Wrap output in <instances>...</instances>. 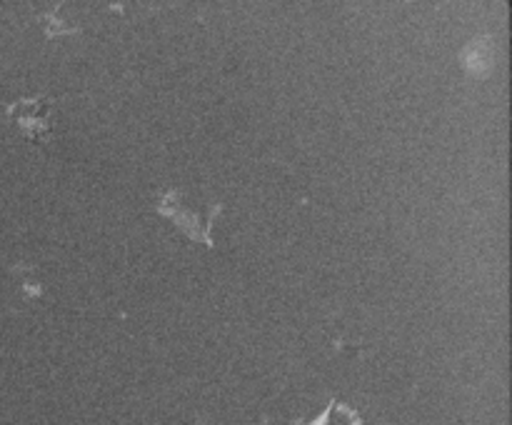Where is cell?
<instances>
[{
	"mask_svg": "<svg viewBox=\"0 0 512 425\" xmlns=\"http://www.w3.org/2000/svg\"><path fill=\"white\" fill-rule=\"evenodd\" d=\"M493 38L490 35H480L473 43H468L460 53V60H463V68L468 70L475 78H488L490 70L495 65V53H493Z\"/></svg>",
	"mask_w": 512,
	"mask_h": 425,
	"instance_id": "cell-3",
	"label": "cell"
},
{
	"mask_svg": "<svg viewBox=\"0 0 512 425\" xmlns=\"http://www.w3.org/2000/svg\"><path fill=\"white\" fill-rule=\"evenodd\" d=\"M60 103V98H48V95H38V98H25L20 103L10 105V118L18 123V128L23 130L25 138L40 140V143H48L53 128H50V120H53L55 105Z\"/></svg>",
	"mask_w": 512,
	"mask_h": 425,
	"instance_id": "cell-1",
	"label": "cell"
},
{
	"mask_svg": "<svg viewBox=\"0 0 512 425\" xmlns=\"http://www.w3.org/2000/svg\"><path fill=\"white\" fill-rule=\"evenodd\" d=\"M155 210H158L160 215H165V218H173V223L178 225L188 238L200 240V243H205L208 248H213V238H210V228H213V225L200 223L198 215L180 208V190H168V193L160 198V203L155 205Z\"/></svg>",
	"mask_w": 512,
	"mask_h": 425,
	"instance_id": "cell-2",
	"label": "cell"
},
{
	"mask_svg": "<svg viewBox=\"0 0 512 425\" xmlns=\"http://www.w3.org/2000/svg\"><path fill=\"white\" fill-rule=\"evenodd\" d=\"M330 410H333V403H330L328 408L323 410V415H320V418L315 420V423H310V425H325V423H328V418H330Z\"/></svg>",
	"mask_w": 512,
	"mask_h": 425,
	"instance_id": "cell-4",
	"label": "cell"
}]
</instances>
